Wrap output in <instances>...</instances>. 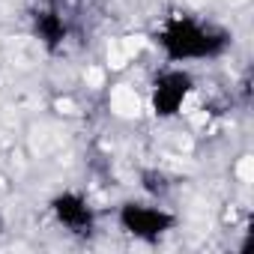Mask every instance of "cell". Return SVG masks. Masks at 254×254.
Masks as SVG:
<instances>
[{"mask_svg": "<svg viewBox=\"0 0 254 254\" xmlns=\"http://www.w3.org/2000/svg\"><path fill=\"white\" fill-rule=\"evenodd\" d=\"M51 209H54L57 221H60L69 233H90V230H93V209H90V203H87L81 194L66 191V194L54 197Z\"/></svg>", "mask_w": 254, "mask_h": 254, "instance_id": "cell-4", "label": "cell"}, {"mask_svg": "<svg viewBox=\"0 0 254 254\" xmlns=\"http://www.w3.org/2000/svg\"><path fill=\"white\" fill-rule=\"evenodd\" d=\"M227 33L189 18V15H177L171 21H165V27L159 30V45L165 48L168 60L174 63H186V60H206V57H218L227 48Z\"/></svg>", "mask_w": 254, "mask_h": 254, "instance_id": "cell-1", "label": "cell"}, {"mask_svg": "<svg viewBox=\"0 0 254 254\" xmlns=\"http://www.w3.org/2000/svg\"><path fill=\"white\" fill-rule=\"evenodd\" d=\"M194 87H191V78L183 72V69H168L156 87H153V105H156V114L162 117H171V114H180L186 108V102L191 99Z\"/></svg>", "mask_w": 254, "mask_h": 254, "instance_id": "cell-3", "label": "cell"}, {"mask_svg": "<svg viewBox=\"0 0 254 254\" xmlns=\"http://www.w3.org/2000/svg\"><path fill=\"white\" fill-rule=\"evenodd\" d=\"M120 224L141 239H159L174 227V215L159 203H126L120 209Z\"/></svg>", "mask_w": 254, "mask_h": 254, "instance_id": "cell-2", "label": "cell"}]
</instances>
